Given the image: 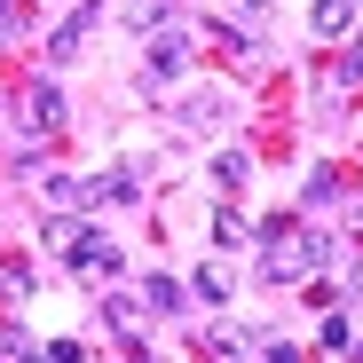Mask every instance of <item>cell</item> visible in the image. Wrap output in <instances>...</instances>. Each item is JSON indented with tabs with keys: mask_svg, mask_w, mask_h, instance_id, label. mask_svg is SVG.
<instances>
[{
	"mask_svg": "<svg viewBox=\"0 0 363 363\" xmlns=\"http://www.w3.org/2000/svg\"><path fill=\"white\" fill-rule=\"evenodd\" d=\"M316 340H324V347H332V355H347V347H355V324H347V308H332V316H324V332H316Z\"/></svg>",
	"mask_w": 363,
	"mask_h": 363,
	"instance_id": "13",
	"label": "cell"
},
{
	"mask_svg": "<svg viewBox=\"0 0 363 363\" xmlns=\"http://www.w3.org/2000/svg\"><path fill=\"white\" fill-rule=\"evenodd\" d=\"M0 363H9V355H0Z\"/></svg>",
	"mask_w": 363,
	"mask_h": 363,
	"instance_id": "20",
	"label": "cell"
},
{
	"mask_svg": "<svg viewBox=\"0 0 363 363\" xmlns=\"http://www.w3.org/2000/svg\"><path fill=\"white\" fill-rule=\"evenodd\" d=\"M340 79H363V32L347 40V55H340Z\"/></svg>",
	"mask_w": 363,
	"mask_h": 363,
	"instance_id": "16",
	"label": "cell"
},
{
	"mask_svg": "<svg viewBox=\"0 0 363 363\" xmlns=\"http://www.w3.org/2000/svg\"><path fill=\"white\" fill-rule=\"evenodd\" d=\"M347 24H355V0H316V9H308V32L316 40H340Z\"/></svg>",
	"mask_w": 363,
	"mask_h": 363,
	"instance_id": "8",
	"label": "cell"
},
{
	"mask_svg": "<svg viewBox=\"0 0 363 363\" xmlns=\"http://www.w3.org/2000/svg\"><path fill=\"white\" fill-rule=\"evenodd\" d=\"M64 261H72V269H79L87 284H103V277H118V245H111V237H103V229H79Z\"/></svg>",
	"mask_w": 363,
	"mask_h": 363,
	"instance_id": "3",
	"label": "cell"
},
{
	"mask_svg": "<svg viewBox=\"0 0 363 363\" xmlns=\"http://www.w3.org/2000/svg\"><path fill=\"white\" fill-rule=\"evenodd\" d=\"M103 24V0H87V9L72 16V24H55V40H48V64H72V55L87 48V32Z\"/></svg>",
	"mask_w": 363,
	"mask_h": 363,
	"instance_id": "4",
	"label": "cell"
},
{
	"mask_svg": "<svg viewBox=\"0 0 363 363\" xmlns=\"http://www.w3.org/2000/svg\"><path fill=\"white\" fill-rule=\"evenodd\" d=\"M24 127H32V135H55V127H64V95H55L48 79L24 87Z\"/></svg>",
	"mask_w": 363,
	"mask_h": 363,
	"instance_id": "5",
	"label": "cell"
},
{
	"mask_svg": "<svg viewBox=\"0 0 363 363\" xmlns=\"http://www.w3.org/2000/svg\"><path fill=\"white\" fill-rule=\"evenodd\" d=\"M182 64H190V24H166V32L143 48V95H158L166 79H182Z\"/></svg>",
	"mask_w": 363,
	"mask_h": 363,
	"instance_id": "2",
	"label": "cell"
},
{
	"mask_svg": "<svg viewBox=\"0 0 363 363\" xmlns=\"http://www.w3.org/2000/svg\"><path fill=\"white\" fill-rule=\"evenodd\" d=\"M40 198L64 206V213H79V206H95V182H79V174H40Z\"/></svg>",
	"mask_w": 363,
	"mask_h": 363,
	"instance_id": "7",
	"label": "cell"
},
{
	"mask_svg": "<svg viewBox=\"0 0 363 363\" xmlns=\"http://www.w3.org/2000/svg\"><path fill=\"white\" fill-rule=\"evenodd\" d=\"M332 261V237L324 229H292V237H277V245L261 253V277L269 284H300V277H316Z\"/></svg>",
	"mask_w": 363,
	"mask_h": 363,
	"instance_id": "1",
	"label": "cell"
},
{
	"mask_svg": "<svg viewBox=\"0 0 363 363\" xmlns=\"http://www.w3.org/2000/svg\"><path fill=\"white\" fill-rule=\"evenodd\" d=\"M127 24L135 32H166L174 24V0H127Z\"/></svg>",
	"mask_w": 363,
	"mask_h": 363,
	"instance_id": "11",
	"label": "cell"
},
{
	"mask_svg": "<svg viewBox=\"0 0 363 363\" xmlns=\"http://www.w3.org/2000/svg\"><path fill=\"white\" fill-rule=\"evenodd\" d=\"M324 198H340V174H332V166L308 174V206H324Z\"/></svg>",
	"mask_w": 363,
	"mask_h": 363,
	"instance_id": "15",
	"label": "cell"
},
{
	"mask_svg": "<svg viewBox=\"0 0 363 363\" xmlns=\"http://www.w3.org/2000/svg\"><path fill=\"white\" fill-rule=\"evenodd\" d=\"M174 118H182V127H190V135H213V127H221V118H229V95H221V87H198V95H190V103H182Z\"/></svg>",
	"mask_w": 363,
	"mask_h": 363,
	"instance_id": "6",
	"label": "cell"
},
{
	"mask_svg": "<svg viewBox=\"0 0 363 363\" xmlns=\"http://www.w3.org/2000/svg\"><path fill=\"white\" fill-rule=\"evenodd\" d=\"M269 363H300V347L292 340H269Z\"/></svg>",
	"mask_w": 363,
	"mask_h": 363,
	"instance_id": "17",
	"label": "cell"
},
{
	"mask_svg": "<svg viewBox=\"0 0 363 363\" xmlns=\"http://www.w3.org/2000/svg\"><path fill=\"white\" fill-rule=\"evenodd\" d=\"M190 292H198V300H213V308H221V300H229V277H221V269H198V277H190Z\"/></svg>",
	"mask_w": 363,
	"mask_h": 363,
	"instance_id": "14",
	"label": "cell"
},
{
	"mask_svg": "<svg viewBox=\"0 0 363 363\" xmlns=\"http://www.w3.org/2000/svg\"><path fill=\"white\" fill-rule=\"evenodd\" d=\"M355 292H363V269H355Z\"/></svg>",
	"mask_w": 363,
	"mask_h": 363,
	"instance_id": "19",
	"label": "cell"
},
{
	"mask_svg": "<svg viewBox=\"0 0 363 363\" xmlns=\"http://www.w3.org/2000/svg\"><path fill=\"white\" fill-rule=\"evenodd\" d=\"M213 245H229V253L253 245V221H245V213H213Z\"/></svg>",
	"mask_w": 363,
	"mask_h": 363,
	"instance_id": "12",
	"label": "cell"
},
{
	"mask_svg": "<svg viewBox=\"0 0 363 363\" xmlns=\"http://www.w3.org/2000/svg\"><path fill=\"white\" fill-rule=\"evenodd\" d=\"M245 182H253V158L245 150H221L213 158V190H245Z\"/></svg>",
	"mask_w": 363,
	"mask_h": 363,
	"instance_id": "10",
	"label": "cell"
},
{
	"mask_svg": "<svg viewBox=\"0 0 363 363\" xmlns=\"http://www.w3.org/2000/svg\"><path fill=\"white\" fill-rule=\"evenodd\" d=\"M127 363H150V355H127Z\"/></svg>",
	"mask_w": 363,
	"mask_h": 363,
	"instance_id": "18",
	"label": "cell"
},
{
	"mask_svg": "<svg viewBox=\"0 0 363 363\" xmlns=\"http://www.w3.org/2000/svg\"><path fill=\"white\" fill-rule=\"evenodd\" d=\"M143 300H150V308H158V316H174V308H182V300H190V284H182V277H166V269H158V277L143 284Z\"/></svg>",
	"mask_w": 363,
	"mask_h": 363,
	"instance_id": "9",
	"label": "cell"
}]
</instances>
